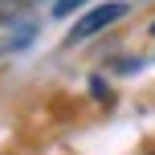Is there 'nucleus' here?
<instances>
[{
  "mask_svg": "<svg viewBox=\"0 0 155 155\" xmlns=\"http://www.w3.org/2000/svg\"><path fill=\"white\" fill-rule=\"evenodd\" d=\"M127 12H131V4H127V0H110V4H98V8H90V12H86L82 21L70 29V37H65V41H70V45H74V41H86V37H94V33L110 29L114 21H123Z\"/></svg>",
  "mask_w": 155,
  "mask_h": 155,
  "instance_id": "1",
  "label": "nucleus"
},
{
  "mask_svg": "<svg viewBox=\"0 0 155 155\" xmlns=\"http://www.w3.org/2000/svg\"><path fill=\"white\" fill-rule=\"evenodd\" d=\"M151 37H155V25H151Z\"/></svg>",
  "mask_w": 155,
  "mask_h": 155,
  "instance_id": "5",
  "label": "nucleus"
},
{
  "mask_svg": "<svg viewBox=\"0 0 155 155\" xmlns=\"http://www.w3.org/2000/svg\"><path fill=\"white\" fill-rule=\"evenodd\" d=\"M90 94H94V98H102V102H110V86H106V78H102V74L90 78Z\"/></svg>",
  "mask_w": 155,
  "mask_h": 155,
  "instance_id": "3",
  "label": "nucleus"
},
{
  "mask_svg": "<svg viewBox=\"0 0 155 155\" xmlns=\"http://www.w3.org/2000/svg\"><path fill=\"white\" fill-rule=\"evenodd\" d=\"M25 8H29V0H0V29H12V25H21Z\"/></svg>",
  "mask_w": 155,
  "mask_h": 155,
  "instance_id": "2",
  "label": "nucleus"
},
{
  "mask_svg": "<svg viewBox=\"0 0 155 155\" xmlns=\"http://www.w3.org/2000/svg\"><path fill=\"white\" fill-rule=\"evenodd\" d=\"M86 0H53V16H70L74 8H82Z\"/></svg>",
  "mask_w": 155,
  "mask_h": 155,
  "instance_id": "4",
  "label": "nucleus"
}]
</instances>
